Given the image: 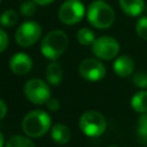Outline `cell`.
<instances>
[{
  "mask_svg": "<svg viewBox=\"0 0 147 147\" xmlns=\"http://www.w3.org/2000/svg\"><path fill=\"white\" fill-rule=\"evenodd\" d=\"M51 116L41 109H36L28 113L22 121L23 132L30 138L42 137L51 129Z\"/></svg>",
  "mask_w": 147,
  "mask_h": 147,
  "instance_id": "obj_1",
  "label": "cell"
},
{
  "mask_svg": "<svg viewBox=\"0 0 147 147\" xmlns=\"http://www.w3.org/2000/svg\"><path fill=\"white\" fill-rule=\"evenodd\" d=\"M68 44L69 39L64 31L53 30L44 37L40 45V51L45 57L49 60H56L64 53Z\"/></svg>",
  "mask_w": 147,
  "mask_h": 147,
  "instance_id": "obj_2",
  "label": "cell"
},
{
  "mask_svg": "<svg viewBox=\"0 0 147 147\" xmlns=\"http://www.w3.org/2000/svg\"><path fill=\"white\" fill-rule=\"evenodd\" d=\"M87 20L96 29H108L115 21V11L105 1L95 0L87 8Z\"/></svg>",
  "mask_w": 147,
  "mask_h": 147,
  "instance_id": "obj_3",
  "label": "cell"
},
{
  "mask_svg": "<svg viewBox=\"0 0 147 147\" xmlns=\"http://www.w3.org/2000/svg\"><path fill=\"white\" fill-rule=\"evenodd\" d=\"M106 119L102 114L95 110L85 111L79 118V129L87 137H99L106 131Z\"/></svg>",
  "mask_w": 147,
  "mask_h": 147,
  "instance_id": "obj_4",
  "label": "cell"
},
{
  "mask_svg": "<svg viewBox=\"0 0 147 147\" xmlns=\"http://www.w3.org/2000/svg\"><path fill=\"white\" fill-rule=\"evenodd\" d=\"M24 94L34 105H44L51 99V88L42 79L32 78L24 85Z\"/></svg>",
  "mask_w": 147,
  "mask_h": 147,
  "instance_id": "obj_5",
  "label": "cell"
},
{
  "mask_svg": "<svg viewBox=\"0 0 147 147\" xmlns=\"http://www.w3.org/2000/svg\"><path fill=\"white\" fill-rule=\"evenodd\" d=\"M41 37V26L34 21L22 23L15 32V40L21 47H30L34 45Z\"/></svg>",
  "mask_w": 147,
  "mask_h": 147,
  "instance_id": "obj_6",
  "label": "cell"
},
{
  "mask_svg": "<svg viewBox=\"0 0 147 147\" xmlns=\"http://www.w3.org/2000/svg\"><path fill=\"white\" fill-rule=\"evenodd\" d=\"M85 14V7L80 0H67L59 9V18L63 24L72 25L82 21Z\"/></svg>",
  "mask_w": 147,
  "mask_h": 147,
  "instance_id": "obj_7",
  "label": "cell"
},
{
  "mask_svg": "<svg viewBox=\"0 0 147 147\" xmlns=\"http://www.w3.org/2000/svg\"><path fill=\"white\" fill-rule=\"evenodd\" d=\"M93 54L101 60H111L119 52L118 41L109 36H103L95 39L92 44Z\"/></svg>",
  "mask_w": 147,
  "mask_h": 147,
  "instance_id": "obj_8",
  "label": "cell"
},
{
  "mask_svg": "<svg viewBox=\"0 0 147 147\" xmlns=\"http://www.w3.org/2000/svg\"><path fill=\"white\" fill-rule=\"evenodd\" d=\"M79 75L90 82H98L106 75L105 65L95 59H85L79 64Z\"/></svg>",
  "mask_w": 147,
  "mask_h": 147,
  "instance_id": "obj_9",
  "label": "cell"
},
{
  "mask_svg": "<svg viewBox=\"0 0 147 147\" xmlns=\"http://www.w3.org/2000/svg\"><path fill=\"white\" fill-rule=\"evenodd\" d=\"M9 68L15 75L24 76L32 69V59L25 53H16L9 60Z\"/></svg>",
  "mask_w": 147,
  "mask_h": 147,
  "instance_id": "obj_10",
  "label": "cell"
},
{
  "mask_svg": "<svg viewBox=\"0 0 147 147\" xmlns=\"http://www.w3.org/2000/svg\"><path fill=\"white\" fill-rule=\"evenodd\" d=\"M114 71L119 77H127L133 72L134 69V62L133 60L127 55H122L117 57L114 62Z\"/></svg>",
  "mask_w": 147,
  "mask_h": 147,
  "instance_id": "obj_11",
  "label": "cell"
},
{
  "mask_svg": "<svg viewBox=\"0 0 147 147\" xmlns=\"http://www.w3.org/2000/svg\"><path fill=\"white\" fill-rule=\"evenodd\" d=\"M122 10L129 16H139L145 9V0H119Z\"/></svg>",
  "mask_w": 147,
  "mask_h": 147,
  "instance_id": "obj_12",
  "label": "cell"
},
{
  "mask_svg": "<svg viewBox=\"0 0 147 147\" xmlns=\"http://www.w3.org/2000/svg\"><path fill=\"white\" fill-rule=\"evenodd\" d=\"M51 137H52L53 141H55L56 144L64 145V144L69 142V140L71 138V132L67 125H64L62 123H57V124L53 125L52 131H51Z\"/></svg>",
  "mask_w": 147,
  "mask_h": 147,
  "instance_id": "obj_13",
  "label": "cell"
},
{
  "mask_svg": "<svg viewBox=\"0 0 147 147\" xmlns=\"http://www.w3.org/2000/svg\"><path fill=\"white\" fill-rule=\"evenodd\" d=\"M46 79L51 85L57 86L63 80V71L57 62H52L46 68Z\"/></svg>",
  "mask_w": 147,
  "mask_h": 147,
  "instance_id": "obj_14",
  "label": "cell"
},
{
  "mask_svg": "<svg viewBox=\"0 0 147 147\" xmlns=\"http://www.w3.org/2000/svg\"><path fill=\"white\" fill-rule=\"evenodd\" d=\"M131 106L138 113H147V91L136 93L131 99Z\"/></svg>",
  "mask_w": 147,
  "mask_h": 147,
  "instance_id": "obj_15",
  "label": "cell"
},
{
  "mask_svg": "<svg viewBox=\"0 0 147 147\" xmlns=\"http://www.w3.org/2000/svg\"><path fill=\"white\" fill-rule=\"evenodd\" d=\"M17 21H18V14L13 9L5 10L0 15V24L5 28H9V26L15 25L17 23Z\"/></svg>",
  "mask_w": 147,
  "mask_h": 147,
  "instance_id": "obj_16",
  "label": "cell"
},
{
  "mask_svg": "<svg viewBox=\"0 0 147 147\" xmlns=\"http://www.w3.org/2000/svg\"><path fill=\"white\" fill-rule=\"evenodd\" d=\"M5 147H36L31 139L24 136H14L11 137Z\"/></svg>",
  "mask_w": 147,
  "mask_h": 147,
  "instance_id": "obj_17",
  "label": "cell"
},
{
  "mask_svg": "<svg viewBox=\"0 0 147 147\" xmlns=\"http://www.w3.org/2000/svg\"><path fill=\"white\" fill-rule=\"evenodd\" d=\"M77 40L79 44H82L84 46H88V45L93 44V41L95 40V37H94V33L92 30H90L87 28H82L77 32Z\"/></svg>",
  "mask_w": 147,
  "mask_h": 147,
  "instance_id": "obj_18",
  "label": "cell"
},
{
  "mask_svg": "<svg viewBox=\"0 0 147 147\" xmlns=\"http://www.w3.org/2000/svg\"><path fill=\"white\" fill-rule=\"evenodd\" d=\"M137 136L141 142H147V113H142L137 125Z\"/></svg>",
  "mask_w": 147,
  "mask_h": 147,
  "instance_id": "obj_19",
  "label": "cell"
},
{
  "mask_svg": "<svg viewBox=\"0 0 147 147\" xmlns=\"http://www.w3.org/2000/svg\"><path fill=\"white\" fill-rule=\"evenodd\" d=\"M37 3L33 1V0H28V1H24L22 5H21V8H20V11L23 16H32L34 15L36 10H37Z\"/></svg>",
  "mask_w": 147,
  "mask_h": 147,
  "instance_id": "obj_20",
  "label": "cell"
},
{
  "mask_svg": "<svg viewBox=\"0 0 147 147\" xmlns=\"http://www.w3.org/2000/svg\"><path fill=\"white\" fill-rule=\"evenodd\" d=\"M136 32L141 39L147 40V17H140L136 23Z\"/></svg>",
  "mask_w": 147,
  "mask_h": 147,
  "instance_id": "obj_21",
  "label": "cell"
},
{
  "mask_svg": "<svg viewBox=\"0 0 147 147\" xmlns=\"http://www.w3.org/2000/svg\"><path fill=\"white\" fill-rule=\"evenodd\" d=\"M132 83H133V85H136L137 87H140V88L147 87V74L137 72L132 78Z\"/></svg>",
  "mask_w": 147,
  "mask_h": 147,
  "instance_id": "obj_22",
  "label": "cell"
},
{
  "mask_svg": "<svg viewBox=\"0 0 147 147\" xmlns=\"http://www.w3.org/2000/svg\"><path fill=\"white\" fill-rule=\"evenodd\" d=\"M8 42H9V38H8V34L6 33L5 30H2L0 28V53L3 52L7 46H8Z\"/></svg>",
  "mask_w": 147,
  "mask_h": 147,
  "instance_id": "obj_23",
  "label": "cell"
},
{
  "mask_svg": "<svg viewBox=\"0 0 147 147\" xmlns=\"http://www.w3.org/2000/svg\"><path fill=\"white\" fill-rule=\"evenodd\" d=\"M46 107L51 111H57L60 109V102L57 99H49L46 102Z\"/></svg>",
  "mask_w": 147,
  "mask_h": 147,
  "instance_id": "obj_24",
  "label": "cell"
},
{
  "mask_svg": "<svg viewBox=\"0 0 147 147\" xmlns=\"http://www.w3.org/2000/svg\"><path fill=\"white\" fill-rule=\"evenodd\" d=\"M7 115V105L2 99H0V121Z\"/></svg>",
  "mask_w": 147,
  "mask_h": 147,
  "instance_id": "obj_25",
  "label": "cell"
},
{
  "mask_svg": "<svg viewBox=\"0 0 147 147\" xmlns=\"http://www.w3.org/2000/svg\"><path fill=\"white\" fill-rule=\"evenodd\" d=\"M37 5H40V6H47L49 3H52L54 0H33Z\"/></svg>",
  "mask_w": 147,
  "mask_h": 147,
  "instance_id": "obj_26",
  "label": "cell"
},
{
  "mask_svg": "<svg viewBox=\"0 0 147 147\" xmlns=\"http://www.w3.org/2000/svg\"><path fill=\"white\" fill-rule=\"evenodd\" d=\"M3 144H5V138H3L2 132L0 131V147H3Z\"/></svg>",
  "mask_w": 147,
  "mask_h": 147,
  "instance_id": "obj_27",
  "label": "cell"
},
{
  "mask_svg": "<svg viewBox=\"0 0 147 147\" xmlns=\"http://www.w3.org/2000/svg\"><path fill=\"white\" fill-rule=\"evenodd\" d=\"M108 147H116V146H108Z\"/></svg>",
  "mask_w": 147,
  "mask_h": 147,
  "instance_id": "obj_28",
  "label": "cell"
},
{
  "mask_svg": "<svg viewBox=\"0 0 147 147\" xmlns=\"http://www.w3.org/2000/svg\"><path fill=\"white\" fill-rule=\"evenodd\" d=\"M100 1H106V0H100Z\"/></svg>",
  "mask_w": 147,
  "mask_h": 147,
  "instance_id": "obj_29",
  "label": "cell"
},
{
  "mask_svg": "<svg viewBox=\"0 0 147 147\" xmlns=\"http://www.w3.org/2000/svg\"><path fill=\"white\" fill-rule=\"evenodd\" d=\"M0 2H1V0H0Z\"/></svg>",
  "mask_w": 147,
  "mask_h": 147,
  "instance_id": "obj_30",
  "label": "cell"
}]
</instances>
